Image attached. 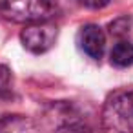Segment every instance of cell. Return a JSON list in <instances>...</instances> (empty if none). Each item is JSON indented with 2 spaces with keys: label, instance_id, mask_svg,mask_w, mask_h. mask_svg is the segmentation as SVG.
<instances>
[{
  "label": "cell",
  "instance_id": "obj_1",
  "mask_svg": "<svg viewBox=\"0 0 133 133\" xmlns=\"http://www.w3.org/2000/svg\"><path fill=\"white\" fill-rule=\"evenodd\" d=\"M100 133H133V89H117L106 98Z\"/></svg>",
  "mask_w": 133,
  "mask_h": 133
},
{
  "label": "cell",
  "instance_id": "obj_2",
  "mask_svg": "<svg viewBox=\"0 0 133 133\" xmlns=\"http://www.w3.org/2000/svg\"><path fill=\"white\" fill-rule=\"evenodd\" d=\"M0 13L6 20L18 24H44L58 13V6L46 0H9L0 4Z\"/></svg>",
  "mask_w": 133,
  "mask_h": 133
},
{
  "label": "cell",
  "instance_id": "obj_3",
  "mask_svg": "<svg viewBox=\"0 0 133 133\" xmlns=\"http://www.w3.org/2000/svg\"><path fill=\"white\" fill-rule=\"evenodd\" d=\"M57 37H58V29H57V26H53L49 22L26 26L22 29V33H20L22 46L28 51L35 53V55H40V53L49 51L55 46Z\"/></svg>",
  "mask_w": 133,
  "mask_h": 133
},
{
  "label": "cell",
  "instance_id": "obj_4",
  "mask_svg": "<svg viewBox=\"0 0 133 133\" xmlns=\"http://www.w3.org/2000/svg\"><path fill=\"white\" fill-rule=\"evenodd\" d=\"M77 44L82 53H86L93 60H100L106 48V35L97 24H86L80 28L77 35Z\"/></svg>",
  "mask_w": 133,
  "mask_h": 133
},
{
  "label": "cell",
  "instance_id": "obj_5",
  "mask_svg": "<svg viewBox=\"0 0 133 133\" xmlns=\"http://www.w3.org/2000/svg\"><path fill=\"white\" fill-rule=\"evenodd\" d=\"M0 133H37V126L29 117L6 115L0 118Z\"/></svg>",
  "mask_w": 133,
  "mask_h": 133
},
{
  "label": "cell",
  "instance_id": "obj_6",
  "mask_svg": "<svg viewBox=\"0 0 133 133\" xmlns=\"http://www.w3.org/2000/svg\"><path fill=\"white\" fill-rule=\"evenodd\" d=\"M109 60L113 66L117 68H128L133 64V42L129 40H118L111 53H109Z\"/></svg>",
  "mask_w": 133,
  "mask_h": 133
},
{
  "label": "cell",
  "instance_id": "obj_7",
  "mask_svg": "<svg viewBox=\"0 0 133 133\" xmlns=\"http://www.w3.org/2000/svg\"><path fill=\"white\" fill-rule=\"evenodd\" d=\"M55 133H93V129H91V126H88L86 122L75 118V120H66V122H62V124L57 128Z\"/></svg>",
  "mask_w": 133,
  "mask_h": 133
},
{
  "label": "cell",
  "instance_id": "obj_8",
  "mask_svg": "<svg viewBox=\"0 0 133 133\" xmlns=\"http://www.w3.org/2000/svg\"><path fill=\"white\" fill-rule=\"evenodd\" d=\"M131 24H133L131 18H128V17H120V18H117L115 22H111L109 31H111V35L120 37V35H124V33L129 31V26H131Z\"/></svg>",
  "mask_w": 133,
  "mask_h": 133
},
{
  "label": "cell",
  "instance_id": "obj_9",
  "mask_svg": "<svg viewBox=\"0 0 133 133\" xmlns=\"http://www.w3.org/2000/svg\"><path fill=\"white\" fill-rule=\"evenodd\" d=\"M11 88V69L8 66H0V97L8 95Z\"/></svg>",
  "mask_w": 133,
  "mask_h": 133
},
{
  "label": "cell",
  "instance_id": "obj_10",
  "mask_svg": "<svg viewBox=\"0 0 133 133\" xmlns=\"http://www.w3.org/2000/svg\"><path fill=\"white\" fill-rule=\"evenodd\" d=\"M82 6L84 8H95V9H98V8L108 6V2H82Z\"/></svg>",
  "mask_w": 133,
  "mask_h": 133
}]
</instances>
